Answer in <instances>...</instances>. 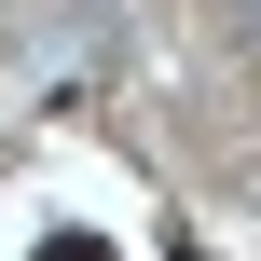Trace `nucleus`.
<instances>
[{
    "label": "nucleus",
    "mask_w": 261,
    "mask_h": 261,
    "mask_svg": "<svg viewBox=\"0 0 261 261\" xmlns=\"http://www.w3.org/2000/svg\"><path fill=\"white\" fill-rule=\"evenodd\" d=\"M28 261H110V248H96V234H41Z\"/></svg>",
    "instance_id": "f257e3e1"
}]
</instances>
